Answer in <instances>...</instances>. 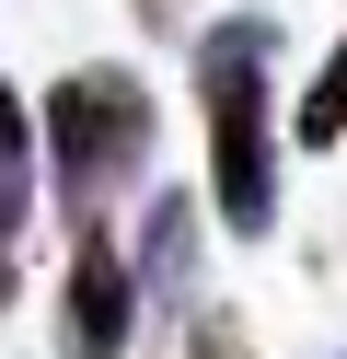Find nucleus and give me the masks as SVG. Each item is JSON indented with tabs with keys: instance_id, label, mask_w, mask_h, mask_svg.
Instances as JSON below:
<instances>
[{
	"instance_id": "obj_1",
	"label": "nucleus",
	"mask_w": 347,
	"mask_h": 359,
	"mask_svg": "<svg viewBox=\"0 0 347 359\" xmlns=\"http://www.w3.org/2000/svg\"><path fill=\"white\" fill-rule=\"evenodd\" d=\"M278 24L266 12H231L197 35V116H208V209L220 232L266 243L278 232Z\"/></svg>"
},
{
	"instance_id": "obj_2",
	"label": "nucleus",
	"mask_w": 347,
	"mask_h": 359,
	"mask_svg": "<svg viewBox=\"0 0 347 359\" xmlns=\"http://www.w3.org/2000/svg\"><path fill=\"white\" fill-rule=\"evenodd\" d=\"M151 140H162V104H151V81L139 70H69L58 93L35 104V174L58 186V209L69 220H104L116 197L151 174Z\"/></svg>"
},
{
	"instance_id": "obj_3",
	"label": "nucleus",
	"mask_w": 347,
	"mask_h": 359,
	"mask_svg": "<svg viewBox=\"0 0 347 359\" xmlns=\"http://www.w3.org/2000/svg\"><path fill=\"white\" fill-rule=\"evenodd\" d=\"M139 336V278H128V243L104 220H81L69 243V278H58V359H128Z\"/></svg>"
},
{
	"instance_id": "obj_4",
	"label": "nucleus",
	"mask_w": 347,
	"mask_h": 359,
	"mask_svg": "<svg viewBox=\"0 0 347 359\" xmlns=\"http://www.w3.org/2000/svg\"><path fill=\"white\" fill-rule=\"evenodd\" d=\"M197 197L162 186L139 209V243H128V278H139V313H197Z\"/></svg>"
},
{
	"instance_id": "obj_5",
	"label": "nucleus",
	"mask_w": 347,
	"mask_h": 359,
	"mask_svg": "<svg viewBox=\"0 0 347 359\" xmlns=\"http://www.w3.org/2000/svg\"><path fill=\"white\" fill-rule=\"evenodd\" d=\"M23 220H35V104L0 81V313L23 302Z\"/></svg>"
},
{
	"instance_id": "obj_6",
	"label": "nucleus",
	"mask_w": 347,
	"mask_h": 359,
	"mask_svg": "<svg viewBox=\"0 0 347 359\" xmlns=\"http://www.w3.org/2000/svg\"><path fill=\"white\" fill-rule=\"evenodd\" d=\"M290 140H301V151H336V140H347V35L324 47V70L301 81V104H290Z\"/></svg>"
},
{
	"instance_id": "obj_7",
	"label": "nucleus",
	"mask_w": 347,
	"mask_h": 359,
	"mask_svg": "<svg viewBox=\"0 0 347 359\" xmlns=\"http://www.w3.org/2000/svg\"><path fill=\"white\" fill-rule=\"evenodd\" d=\"M185 359H254V325L231 302H197V313H185Z\"/></svg>"
},
{
	"instance_id": "obj_8",
	"label": "nucleus",
	"mask_w": 347,
	"mask_h": 359,
	"mask_svg": "<svg viewBox=\"0 0 347 359\" xmlns=\"http://www.w3.org/2000/svg\"><path fill=\"white\" fill-rule=\"evenodd\" d=\"M336 359H347V348H336Z\"/></svg>"
}]
</instances>
